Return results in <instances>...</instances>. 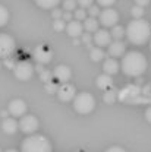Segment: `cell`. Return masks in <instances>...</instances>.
Returning a JSON list of instances; mask_svg holds the SVG:
<instances>
[{"instance_id":"obj_36","label":"cell","mask_w":151,"mask_h":152,"mask_svg":"<svg viewBox=\"0 0 151 152\" xmlns=\"http://www.w3.org/2000/svg\"><path fill=\"white\" fill-rule=\"evenodd\" d=\"M106 152H126L123 148H120V146H112V148H109Z\"/></svg>"},{"instance_id":"obj_11","label":"cell","mask_w":151,"mask_h":152,"mask_svg":"<svg viewBox=\"0 0 151 152\" xmlns=\"http://www.w3.org/2000/svg\"><path fill=\"white\" fill-rule=\"evenodd\" d=\"M27 111V104L22 99H12L7 105V113L13 117H24V114Z\"/></svg>"},{"instance_id":"obj_37","label":"cell","mask_w":151,"mask_h":152,"mask_svg":"<svg viewBox=\"0 0 151 152\" xmlns=\"http://www.w3.org/2000/svg\"><path fill=\"white\" fill-rule=\"evenodd\" d=\"M145 118H147V121L151 123V107H148L147 111H145Z\"/></svg>"},{"instance_id":"obj_42","label":"cell","mask_w":151,"mask_h":152,"mask_svg":"<svg viewBox=\"0 0 151 152\" xmlns=\"http://www.w3.org/2000/svg\"><path fill=\"white\" fill-rule=\"evenodd\" d=\"M6 115H7V111H3V113H1V117H4V118H6Z\"/></svg>"},{"instance_id":"obj_38","label":"cell","mask_w":151,"mask_h":152,"mask_svg":"<svg viewBox=\"0 0 151 152\" xmlns=\"http://www.w3.org/2000/svg\"><path fill=\"white\" fill-rule=\"evenodd\" d=\"M148 3H150L148 0H144V1H142V0H139V1H136V6H139V7H142V6H147Z\"/></svg>"},{"instance_id":"obj_41","label":"cell","mask_w":151,"mask_h":152,"mask_svg":"<svg viewBox=\"0 0 151 152\" xmlns=\"http://www.w3.org/2000/svg\"><path fill=\"white\" fill-rule=\"evenodd\" d=\"M35 69H37V72H38V73L44 72V69H43V64H37V66H35Z\"/></svg>"},{"instance_id":"obj_12","label":"cell","mask_w":151,"mask_h":152,"mask_svg":"<svg viewBox=\"0 0 151 152\" xmlns=\"http://www.w3.org/2000/svg\"><path fill=\"white\" fill-rule=\"evenodd\" d=\"M93 41L101 48V47H107L112 44V34L107 29H98L93 35Z\"/></svg>"},{"instance_id":"obj_1","label":"cell","mask_w":151,"mask_h":152,"mask_svg":"<svg viewBox=\"0 0 151 152\" xmlns=\"http://www.w3.org/2000/svg\"><path fill=\"white\" fill-rule=\"evenodd\" d=\"M147 58L142 53L139 51H131L128 54H125V57L122 58L120 63V69L123 70V73L128 76H141L145 70H147Z\"/></svg>"},{"instance_id":"obj_23","label":"cell","mask_w":151,"mask_h":152,"mask_svg":"<svg viewBox=\"0 0 151 152\" xmlns=\"http://www.w3.org/2000/svg\"><path fill=\"white\" fill-rule=\"evenodd\" d=\"M116 92H117V91H116L114 88L109 89V91H106V94H104V96H103L104 102H107V104H113L114 101H116V96H117Z\"/></svg>"},{"instance_id":"obj_17","label":"cell","mask_w":151,"mask_h":152,"mask_svg":"<svg viewBox=\"0 0 151 152\" xmlns=\"http://www.w3.org/2000/svg\"><path fill=\"white\" fill-rule=\"evenodd\" d=\"M125 53V44L122 41H113L109 45V54L112 57H120Z\"/></svg>"},{"instance_id":"obj_32","label":"cell","mask_w":151,"mask_h":152,"mask_svg":"<svg viewBox=\"0 0 151 152\" xmlns=\"http://www.w3.org/2000/svg\"><path fill=\"white\" fill-rule=\"evenodd\" d=\"M78 4L81 6V9H84V10H85L87 7L90 9V7H91V6H93L94 3H93L91 0H81V1H78Z\"/></svg>"},{"instance_id":"obj_26","label":"cell","mask_w":151,"mask_h":152,"mask_svg":"<svg viewBox=\"0 0 151 152\" xmlns=\"http://www.w3.org/2000/svg\"><path fill=\"white\" fill-rule=\"evenodd\" d=\"M76 1H74V0H68V1H63V7H65V10L66 12H72V10H75V7H76Z\"/></svg>"},{"instance_id":"obj_19","label":"cell","mask_w":151,"mask_h":152,"mask_svg":"<svg viewBox=\"0 0 151 152\" xmlns=\"http://www.w3.org/2000/svg\"><path fill=\"white\" fill-rule=\"evenodd\" d=\"M84 29L87 32H97L98 31V22L95 18H87L84 20Z\"/></svg>"},{"instance_id":"obj_28","label":"cell","mask_w":151,"mask_h":152,"mask_svg":"<svg viewBox=\"0 0 151 152\" xmlns=\"http://www.w3.org/2000/svg\"><path fill=\"white\" fill-rule=\"evenodd\" d=\"M88 12H90L91 18H97V16H100V13H101V12H100V7H98L97 4H93V6L90 7V10H88Z\"/></svg>"},{"instance_id":"obj_43","label":"cell","mask_w":151,"mask_h":152,"mask_svg":"<svg viewBox=\"0 0 151 152\" xmlns=\"http://www.w3.org/2000/svg\"><path fill=\"white\" fill-rule=\"evenodd\" d=\"M4 152H18V151H15V149H7V151H4Z\"/></svg>"},{"instance_id":"obj_30","label":"cell","mask_w":151,"mask_h":152,"mask_svg":"<svg viewBox=\"0 0 151 152\" xmlns=\"http://www.w3.org/2000/svg\"><path fill=\"white\" fill-rule=\"evenodd\" d=\"M113 0H100V1H97V6H103L104 9H109L113 6Z\"/></svg>"},{"instance_id":"obj_29","label":"cell","mask_w":151,"mask_h":152,"mask_svg":"<svg viewBox=\"0 0 151 152\" xmlns=\"http://www.w3.org/2000/svg\"><path fill=\"white\" fill-rule=\"evenodd\" d=\"M52 76H53V73H52V72H49V70H44V72H41V73H40V77H41V80H44L46 83H49V82H50Z\"/></svg>"},{"instance_id":"obj_22","label":"cell","mask_w":151,"mask_h":152,"mask_svg":"<svg viewBox=\"0 0 151 152\" xmlns=\"http://www.w3.org/2000/svg\"><path fill=\"white\" fill-rule=\"evenodd\" d=\"M112 38H114V41H120L122 38H123V35H126V31L122 28V26H114L113 29H112Z\"/></svg>"},{"instance_id":"obj_21","label":"cell","mask_w":151,"mask_h":152,"mask_svg":"<svg viewBox=\"0 0 151 152\" xmlns=\"http://www.w3.org/2000/svg\"><path fill=\"white\" fill-rule=\"evenodd\" d=\"M90 57L93 61H100L103 57H104V51L100 48V47H93L91 51H90Z\"/></svg>"},{"instance_id":"obj_8","label":"cell","mask_w":151,"mask_h":152,"mask_svg":"<svg viewBox=\"0 0 151 152\" xmlns=\"http://www.w3.org/2000/svg\"><path fill=\"white\" fill-rule=\"evenodd\" d=\"M34 58L37 60L38 64H46V63H50L52 58H53V53L52 50L46 45V44H40L34 48V53H32Z\"/></svg>"},{"instance_id":"obj_15","label":"cell","mask_w":151,"mask_h":152,"mask_svg":"<svg viewBox=\"0 0 151 152\" xmlns=\"http://www.w3.org/2000/svg\"><path fill=\"white\" fill-rule=\"evenodd\" d=\"M18 127H19V123L13 117H6V118L3 120V123H1L3 132L7 133V134H13V133L18 130Z\"/></svg>"},{"instance_id":"obj_45","label":"cell","mask_w":151,"mask_h":152,"mask_svg":"<svg viewBox=\"0 0 151 152\" xmlns=\"http://www.w3.org/2000/svg\"><path fill=\"white\" fill-rule=\"evenodd\" d=\"M150 48H151V41H150Z\"/></svg>"},{"instance_id":"obj_34","label":"cell","mask_w":151,"mask_h":152,"mask_svg":"<svg viewBox=\"0 0 151 152\" xmlns=\"http://www.w3.org/2000/svg\"><path fill=\"white\" fill-rule=\"evenodd\" d=\"M46 89H47V91H49L50 94H53V92H57V89H59V88H57V86H56V85H55V83H52V82H49V83L46 85Z\"/></svg>"},{"instance_id":"obj_31","label":"cell","mask_w":151,"mask_h":152,"mask_svg":"<svg viewBox=\"0 0 151 152\" xmlns=\"http://www.w3.org/2000/svg\"><path fill=\"white\" fill-rule=\"evenodd\" d=\"M53 26H55V29H56V31H63V29L66 28V25H65V22H63L62 19H59V20H55Z\"/></svg>"},{"instance_id":"obj_27","label":"cell","mask_w":151,"mask_h":152,"mask_svg":"<svg viewBox=\"0 0 151 152\" xmlns=\"http://www.w3.org/2000/svg\"><path fill=\"white\" fill-rule=\"evenodd\" d=\"M87 19V10L84 9H76L75 10V20H85Z\"/></svg>"},{"instance_id":"obj_20","label":"cell","mask_w":151,"mask_h":152,"mask_svg":"<svg viewBox=\"0 0 151 152\" xmlns=\"http://www.w3.org/2000/svg\"><path fill=\"white\" fill-rule=\"evenodd\" d=\"M35 3H37V6L43 7V9H55L59 4L57 0H37Z\"/></svg>"},{"instance_id":"obj_35","label":"cell","mask_w":151,"mask_h":152,"mask_svg":"<svg viewBox=\"0 0 151 152\" xmlns=\"http://www.w3.org/2000/svg\"><path fill=\"white\" fill-rule=\"evenodd\" d=\"M53 18H55V20H59V19L63 18V15H62V10L55 9V10H53Z\"/></svg>"},{"instance_id":"obj_46","label":"cell","mask_w":151,"mask_h":152,"mask_svg":"<svg viewBox=\"0 0 151 152\" xmlns=\"http://www.w3.org/2000/svg\"><path fill=\"white\" fill-rule=\"evenodd\" d=\"M0 152H1V149H0Z\"/></svg>"},{"instance_id":"obj_14","label":"cell","mask_w":151,"mask_h":152,"mask_svg":"<svg viewBox=\"0 0 151 152\" xmlns=\"http://www.w3.org/2000/svg\"><path fill=\"white\" fill-rule=\"evenodd\" d=\"M82 31H84V25L78 20H71L68 25H66V32L71 35L72 38H76L79 35H82Z\"/></svg>"},{"instance_id":"obj_7","label":"cell","mask_w":151,"mask_h":152,"mask_svg":"<svg viewBox=\"0 0 151 152\" xmlns=\"http://www.w3.org/2000/svg\"><path fill=\"white\" fill-rule=\"evenodd\" d=\"M117 20H119V13L114 9L109 7V9H103L101 10V13H100V23L103 26H106V28H114L116 23H117Z\"/></svg>"},{"instance_id":"obj_4","label":"cell","mask_w":151,"mask_h":152,"mask_svg":"<svg viewBox=\"0 0 151 152\" xmlns=\"http://www.w3.org/2000/svg\"><path fill=\"white\" fill-rule=\"evenodd\" d=\"M95 107V98L90 92H81L74 99V108L79 114H90Z\"/></svg>"},{"instance_id":"obj_9","label":"cell","mask_w":151,"mask_h":152,"mask_svg":"<svg viewBox=\"0 0 151 152\" xmlns=\"http://www.w3.org/2000/svg\"><path fill=\"white\" fill-rule=\"evenodd\" d=\"M38 120L34 115H24L21 117V121H19V129L27 134H32L38 129Z\"/></svg>"},{"instance_id":"obj_5","label":"cell","mask_w":151,"mask_h":152,"mask_svg":"<svg viewBox=\"0 0 151 152\" xmlns=\"http://www.w3.org/2000/svg\"><path fill=\"white\" fill-rule=\"evenodd\" d=\"M34 66L29 63V61H27V60H22V61H19L15 64V69H13V73H15V77L18 79V80H29L32 75H34Z\"/></svg>"},{"instance_id":"obj_40","label":"cell","mask_w":151,"mask_h":152,"mask_svg":"<svg viewBox=\"0 0 151 152\" xmlns=\"http://www.w3.org/2000/svg\"><path fill=\"white\" fill-rule=\"evenodd\" d=\"M63 19H65V20H69V22H71V20H72V15H71L69 12H66V13L63 15Z\"/></svg>"},{"instance_id":"obj_16","label":"cell","mask_w":151,"mask_h":152,"mask_svg":"<svg viewBox=\"0 0 151 152\" xmlns=\"http://www.w3.org/2000/svg\"><path fill=\"white\" fill-rule=\"evenodd\" d=\"M95 83H97V86H98L100 89H103V91H109V89H112V86H113V79H112L109 75L103 73V75H100L98 77H97Z\"/></svg>"},{"instance_id":"obj_13","label":"cell","mask_w":151,"mask_h":152,"mask_svg":"<svg viewBox=\"0 0 151 152\" xmlns=\"http://www.w3.org/2000/svg\"><path fill=\"white\" fill-rule=\"evenodd\" d=\"M53 76L56 77L57 80H60L62 83H68V80H69L71 76H72V72H71V69H69L68 66L59 64V66H56V69H55V72H53Z\"/></svg>"},{"instance_id":"obj_25","label":"cell","mask_w":151,"mask_h":152,"mask_svg":"<svg viewBox=\"0 0 151 152\" xmlns=\"http://www.w3.org/2000/svg\"><path fill=\"white\" fill-rule=\"evenodd\" d=\"M131 13H132V16L135 19H141L142 18V15H144V9L139 7V6H133L132 10H131Z\"/></svg>"},{"instance_id":"obj_2","label":"cell","mask_w":151,"mask_h":152,"mask_svg":"<svg viewBox=\"0 0 151 152\" xmlns=\"http://www.w3.org/2000/svg\"><path fill=\"white\" fill-rule=\"evenodd\" d=\"M126 37L135 45H142L151 37V25L144 19H133L126 26Z\"/></svg>"},{"instance_id":"obj_33","label":"cell","mask_w":151,"mask_h":152,"mask_svg":"<svg viewBox=\"0 0 151 152\" xmlns=\"http://www.w3.org/2000/svg\"><path fill=\"white\" fill-rule=\"evenodd\" d=\"M91 41H93V37H91L90 34H82V42H84L85 45L91 47ZM91 48H93V47H91Z\"/></svg>"},{"instance_id":"obj_39","label":"cell","mask_w":151,"mask_h":152,"mask_svg":"<svg viewBox=\"0 0 151 152\" xmlns=\"http://www.w3.org/2000/svg\"><path fill=\"white\" fill-rule=\"evenodd\" d=\"M4 64H6V66H7L9 69H15V66H13V63H12V61H10L9 58H6V60H4Z\"/></svg>"},{"instance_id":"obj_3","label":"cell","mask_w":151,"mask_h":152,"mask_svg":"<svg viewBox=\"0 0 151 152\" xmlns=\"http://www.w3.org/2000/svg\"><path fill=\"white\" fill-rule=\"evenodd\" d=\"M21 151L22 152H52V143L43 134H31L29 137H27L22 142Z\"/></svg>"},{"instance_id":"obj_44","label":"cell","mask_w":151,"mask_h":152,"mask_svg":"<svg viewBox=\"0 0 151 152\" xmlns=\"http://www.w3.org/2000/svg\"><path fill=\"white\" fill-rule=\"evenodd\" d=\"M75 152H84V151H75Z\"/></svg>"},{"instance_id":"obj_10","label":"cell","mask_w":151,"mask_h":152,"mask_svg":"<svg viewBox=\"0 0 151 152\" xmlns=\"http://www.w3.org/2000/svg\"><path fill=\"white\" fill-rule=\"evenodd\" d=\"M57 96L60 101L63 102H69V101H74L76 96V89L74 85L71 83H62L57 89Z\"/></svg>"},{"instance_id":"obj_24","label":"cell","mask_w":151,"mask_h":152,"mask_svg":"<svg viewBox=\"0 0 151 152\" xmlns=\"http://www.w3.org/2000/svg\"><path fill=\"white\" fill-rule=\"evenodd\" d=\"M7 20H9V12L3 4H0V26H4Z\"/></svg>"},{"instance_id":"obj_18","label":"cell","mask_w":151,"mask_h":152,"mask_svg":"<svg viewBox=\"0 0 151 152\" xmlns=\"http://www.w3.org/2000/svg\"><path fill=\"white\" fill-rule=\"evenodd\" d=\"M103 70H104V73L106 75H114V73H117V70H119V63L114 60V58H107L106 61H104V64H103Z\"/></svg>"},{"instance_id":"obj_6","label":"cell","mask_w":151,"mask_h":152,"mask_svg":"<svg viewBox=\"0 0 151 152\" xmlns=\"http://www.w3.org/2000/svg\"><path fill=\"white\" fill-rule=\"evenodd\" d=\"M16 48L15 39L9 34H0V58H9Z\"/></svg>"}]
</instances>
